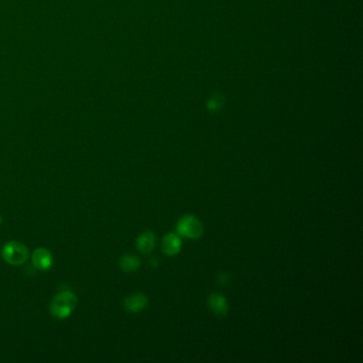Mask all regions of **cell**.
Masks as SVG:
<instances>
[{"label":"cell","instance_id":"cell-5","mask_svg":"<svg viewBox=\"0 0 363 363\" xmlns=\"http://www.w3.org/2000/svg\"><path fill=\"white\" fill-rule=\"evenodd\" d=\"M148 299L143 293H135L125 298L124 307L130 313H138L147 307Z\"/></svg>","mask_w":363,"mask_h":363},{"label":"cell","instance_id":"cell-6","mask_svg":"<svg viewBox=\"0 0 363 363\" xmlns=\"http://www.w3.org/2000/svg\"><path fill=\"white\" fill-rule=\"evenodd\" d=\"M208 306L211 311L218 317H224L228 313L229 307L225 297L219 293H212L208 297Z\"/></svg>","mask_w":363,"mask_h":363},{"label":"cell","instance_id":"cell-2","mask_svg":"<svg viewBox=\"0 0 363 363\" xmlns=\"http://www.w3.org/2000/svg\"><path fill=\"white\" fill-rule=\"evenodd\" d=\"M1 255L6 263L11 265H22L29 257V250L23 243L11 241L2 246Z\"/></svg>","mask_w":363,"mask_h":363},{"label":"cell","instance_id":"cell-9","mask_svg":"<svg viewBox=\"0 0 363 363\" xmlns=\"http://www.w3.org/2000/svg\"><path fill=\"white\" fill-rule=\"evenodd\" d=\"M141 267V260L135 255H123L120 259V268L126 273H132Z\"/></svg>","mask_w":363,"mask_h":363},{"label":"cell","instance_id":"cell-12","mask_svg":"<svg viewBox=\"0 0 363 363\" xmlns=\"http://www.w3.org/2000/svg\"><path fill=\"white\" fill-rule=\"evenodd\" d=\"M1 221H2V219H1V215H0V224H1Z\"/></svg>","mask_w":363,"mask_h":363},{"label":"cell","instance_id":"cell-7","mask_svg":"<svg viewBox=\"0 0 363 363\" xmlns=\"http://www.w3.org/2000/svg\"><path fill=\"white\" fill-rule=\"evenodd\" d=\"M180 249H181V240L179 239L178 235L174 233H169L164 236L162 240V250L165 255L167 256L177 255Z\"/></svg>","mask_w":363,"mask_h":363},{"label":"cell","instance_id":"cell-10","mask_svg":"<svg viewBox=\"0 0 363 363\" xmlns=\"http://www.w3.org/2000/svg\"><path fill=\"white\" fill-rule=\"evenodd\" d=\"M223 103H224V98H223V96L220 94H215L211 97L210 99H209L208 109L212 111V112H216V111H219L222 108Z\"/></svg>","mask_w":363,"mask_h":363},{"label":"cell","instance_id":"cell-11","mask_svg":"<svg viewBox=\"0 0 363 363\" xmlns=\"http://www.w3.org/2000/svg\"><path fill=\"white\" fill-rule=\"evenodd\" d=\"M230 279H231V278H230V276H229L228 274H226V273H222V274H220V275H219V277H218V283H219V284H221L222 287H225V285H227V284L229 283Z\"/></svg>","mask_w":363,"mask_h":363},{"label":"cell","instance_id":"cell-3","mask_svg":"<svg viewBox=\"0 0 363 363\" xmlns=\"http://www.w3.org/2000/svg\"><path fill=\"white\" fill-rule=\"evenodd\" d=\"M177 231L185 238L198 239L204 233V226L196 216L185 215L178 221Z\"/></svg>","mask_w":363,"mask_h":363},{"label":"cell","instance_id":"cell-1","mask_svg":"<svg viewBox=\"0 0 363 363\" xmlns=\"http://www.w3.org/2000/svg\"><path fill=\"white\" fill-rule=\"evenodd\" d=\"M77 296L71 290H63L54 295L50 302L49 310L55 318L64 319L68 318L77 306Z\"/></svg>","mask_w":363,"mask_h":363},{"label":"cell","instance_id":"cell-8","mask_svg":"<svg viewBox=\"0 0 363 363\" xmlns=\"http://www.w3.org/2000/svg\"><path fill=\"white\" fill-rule=\"evenodd\" d=\"M156 246V235L151 231H146L139 236L136 240V247L143 254L150 253V251Z\"/></svg>","mask_w":363,"mask_h":363},{"label":"cell","instance_id":"cell-4","mask_svg":"<svg viewBox=\"0 0 363 363\" xmlns=\"http://www.w3.org/2000/svg\"><path fill=\"white\" fill-rule=\"evenodd\" d=\"M32 263L33 267L39 271H48L53 263V257L48 249L44 247H40L34 250L32 255Z\"/></svg>","mask_w":363,"mask_h":363}]
</instances>
